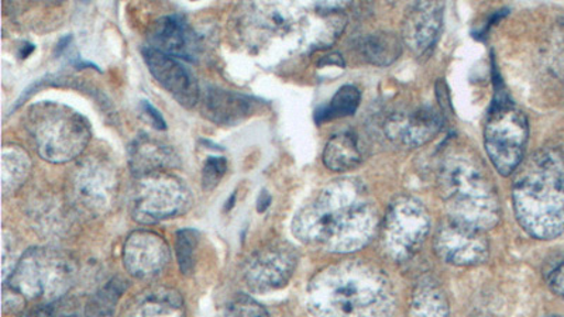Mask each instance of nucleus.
<instances>
[{"label":"nucleus","instance_id":"obj_34","mask_svg":"<svg viewBox=\"0 0 564 317\" xmlns=\"http://www.w3.org/2000/svg\"><path fill=\"white\" fill-rule=\"evenodd\" d=\"M271 203L270 198L263 199V195L260 196L259 199V211H264L267 206Z\"/></svg>","mask_w":564,"mask_h":317},{"label":"nucleus","instance_id":"obj_23","mask_svg":"<svg viewBox=\"0 0 564 317\" xmlns=\"http://www.w3.org/2000/svg\"><path fill=\"white\" fill-rule=\"evenodd\" d=\"M32 171V158L26 150L17 144L3 145L2 150V190L3 196L17 194L26 183Z\"/></svg>","mask_w":564,"mask_h":317},{"label":"nucleus","instance_id":"obj_28","mask_svg":"<svg viewBox=\"0 0 564 317\" xmlns=\"http://www.w3.org/2000/svg\"><path fill=\"white\" fill-rule=\"evenodd\" d=\"M199 233L194 229H183L175 234V254L178 260L181 273L193 275L196 264V251H198Z\"/></svg>","mask_w":564,"mask_h":317},{"label":"nucleus","instance_id":"obj_8","mask_svg":"<svg viewBox=\"0 0 564 317\" xmlns=\"http://www.w3.org/2000/svg\"><path fill=\"white\" fill-rule=\"evenodd\" d=\"M193 205V194L183 179L170 173H154L135 176L130 211L141 225H154L160 221L184 215Z\"/></svg>","mask_w":564,"mask_h":317},{"label":"nucleus","instance_id":"obj_10","mask_svg":"<svg viewBox=\"0 0 564 317\" xmlns=\"http://www.w3.org/2000/svg\"><path fill=\"white\" fill-rule=\"evenodd\" d=\"M118 189L119 178L113 165L102 158H87L70 175L68 198L80 214L98 218L112 209Z\"/></svg>","mask_w":564,"mask_h":317},{"label":"nucleus","instance_id":"obj_11","mask_svg":"<svg viewBox=\"0 0 564 317\" xmlns=\"http://www.w3.org/2000/svg\"><path fill=\"white\" fill-rule=\"evenodd\" d=\"M431 229L430 215L420 200L400 196L391 204L382 229V245L395 261L411 259Z\"/></svg>","mask_w":564,"mask_h":317},{"label":"nucleus","instance_id":"obj_32","mask_svg":"<svg viewBox=\"0 0 564 317\" xmlns=\"http://www.w3.org/2000/svg\"><path fill=\"white\" fill-rule=\"evenodd\" d=\"M547 284L557 296L564 299V263L558 264L547 274Z\"/></svg>","mask_w":564,"mask_h":317},{"label":"nucleus","instance_id":"obj_5","mask_svg":"<svg viewBox=\"0 0 564 317\" xmlns=\"http://www.w3.org/2000/svg\"><path fill=\"white\" fill-rule=\"evenodd\" d=\"M440 189L452 221L486 231L500 220V199L478 158L447 155L440 171Z\"/></svg>","mask_w":564,"mask_h":317},{"label":"nucleus","instance_id":"obj_33","mask_svg":"<svg viewBox=\"0 0 564 317\" xmlns=\"http://www.w3.org/2000/svg\"><path fill=\"white\" fill-rule=\"evenodd\" d=\"M141 106H143L144 113L149 116L151 123H153L155 129H167V123H165L163 116H161L159 110L155 109L153 105L148 102V100H143V102H141Z\"/></svg>","mask_w":564,"mask_h":317},{"label":"nucleus","instance_id":"obj_29","mask_svg":"<svg viewBox=\"0 0 564 317\" xmlns=\"http://www.w3.org/2000/svg\"><path fill=\"white\" fill-rule=\"evenodd\" d=\"M84 310L78 299L65 295L48 304L34 306L23 317H84Z\"/></svg>","mask_w":564,"mask_h":317},{"label":"nucleus","instance_id":"obj_13","mask_svg":"<svg viewBox=\"0 0 564 317\" xmlns=\"http://www.w3.org/2000/svg\"><path fill=\"white\" fill-rule=\"evenodd\" d=\"M488 241L485 231L447 221L435 236V251L441 260L457 266H475L488 259Z\"/></svg>","mask_w":564,"mask_h":317},{"label":"nucleus","instance_id":"obj_19","mask_svg":"<svg viewBox=\"0 0 564 317\" xmlns=\"http://www.w3.org/2000/svg\"><path fill=\"white\" fill-rule=\"evenodd\" d=\"M119 317H185V304L178 291L154 285L133 296Z\"/></svg>","mask_w":564,"mask_h":317},{"label":"nucleus","instance_id":"obj_25","mask_svg":"<svg viewBox=\"0 0 564 317\" xmlns=\"http://www.w3.org/2000/svg\"><path fill=\"white\" fill-rule=\"evenodd\" d=\"M360 52L367 62L375 65H390L402 53L401 42L397 35L377 33L367 35L360 44Z\"/></svg>","mask_w":564,"mask_h":317},{"label":"nucleus","instance_id":"obj_9","mask_svg":"<svg viewBox=\"0 0 564 317\" xmlns=\"http://www.w3.org/2000/svg\"><path fill=\"white\" fill-rule=\"evenodd\" d=\"M529 138L525 113L517 106L500 100L494 103L485 130V145L494 168L503 176L520 167Z\"/></svg>","mask_w":564,"mask_h":317},{"label":"nucleus","instance_id":"obj_6","mask_svg":"<svg viewBox=\"0 0 564 317\" xmlns=\"http://www.w3.org/2000/svg\"><path fill=\"white\" fill-rule=\"evenodd\" d=\"M26 129L40 157L65 164L78 158L90 140V123L84 114L57 102H39L26 113Z\"/></svg>","mask_w":564,"mask_h":317},{"label":"nucleus","instance_id":"obj_14","mask_svg":"<svg viewBox=\"0 0 564 317\" xmlns=\"http://www.w3.org/2000/svg\"><path fill=\"white\" fill-rule=\"evenodd\" d=\"M145 64L154 79L186 109L200 100V88L195 75L178 58L148 47L143 52Z\"/></svg>","mask_w":564,"mask_h":317},{"label":"nucleus","instance_id":"obj_7","mask_svg":"<svg viewBox=\"0 0 564 317\" xmlns=\"http://www.w3.org/2000/svg\"><path fill=\"white\" fill-rule=\"evenodd\" d=\"M75 278L77 269L68 255L50 247H34L20 256L4 285L17 291L24 300L48 304L68 295Z\"/></svg>","mask_w":564,"mask_h":317},{"label":"nucleus","instance_id":"obj_24","mask_svg":"<svg viewBox=\"0 0 564 317\" xmlns=\"http://www.w3.org/2000/svg\"><path fill=\"white\" fill-rule=\"evenodd\" d=\"M449 302L440 284L422 280L412 295L410 317H449Z\"/></svg>","mask_w":564,"mask_h":317},{"label":"nucleus","instance_id":"obj_3","mask_svg":"<svg viewBox=\"0 0 564 317\" xmlns=\"http://www.w3.org/2000/svg\"><path fill=\"white\" fill-rule=\"evenodd\" d=\"M306 295L316 317H392L395 311L391 281L365 261L326 266L311 280Z\"/></svg>","mask_w":564,"mask_h":317},{"label":"nucleus","instance_id":"obj_4","mask_svg":"<svg viewBox=\"0 0 564 317\" xmlns=\"http://www.w3.org/2000/svg\"><path fill=\"white\" fill-rule=\"evenodd\" d=\"M513 209L522 229L539 240L564 231V158L542 151L529 161L513 184Z\"/></svg>","mask_w":564,"mask_h":317},{"label":"nucleus","instance_id":"obj_12","mask_svg":"<svg viewBox=\"0 0 564 317\" xmlns=\"http://www.w3.org/2000/svg\"><path fill=\"white\" fill-rule=\"evenodd\" d=\"M299 265V253L290 243H274L256 251L246 261L245 280L253 292L284 288Z\"/></svg>","mask_w":564,"mask_h":317},{"label":"nucleus","instance_id":"obj_16","mask_svg":"<svg viewBox=\"0 0 564 317\" xmlns=\"http://www.w3.org/2000/svg\"><path fill=\"white\" fill-rule=\"evenodd\" d=\"M443 10L445 7L440 2H417L408 9L402 24V42L417 57L430 54L440 40Z\"/></svg>","mask_w":564,"mask_h":317},{"label":"nucleus","instance_id":"obj_22","mask_svg":"<svg viewBox=\"0 0 564 317\" xmlns=\"http://www.w3.org/2000/svg\"><path fill=\"white\" fill-rule=\"evenodd\" d=\"M361 161L362 154L355 134L340 133L327 141L324 151L326 168L336 171V173H345V171L359 167Z\"/></svg>","mask_w":564,"mask_h":317},{"label":"nucleus","instance_id":"obj_26","mask_svg":"<svg viewBox=\"0 0 564 317\" xmlns=\"http://www.w3.org/2000/svg\"><path fill=\"white\" fill-rule=\"evenodd\" d=\"M126 281L116 276L100 288L97 294L90 296L85 305L84 317H115L116 306L124 294Z\"/></svg>","mask_w":564,"mask_h":317},{"label":"nucleus","instance_id":"obj_17","mask_svg":"<svg viewBox=\"0 0 564 317\" xmlns=\"http://www.w3.org/2000/svg\"><path fill=\"white\" fill-rule=\"evenodd\" d=\"M442 124V114L435 108L422 106L411 112L392 116L388 120L386 132L397 143L415 149L435 139Z\"/></svg>","mask_w":564,"mask_h":317},{"label":"nucleus","instance_id":"obj_2","mask_svg":"<svg viewBox=\"0 0 564 317\" xmlns=\"http://www.w3.org/2000/svg\"><path fill=\"white\" fill-rule=\"evenodd\" d=\"M339 4H316L315 13L292 3H251L241 8L238 34L251 53L312 52L334 43L340 26Z\"/></svg>","mask_w":564,"mask_h":317},{"label":"nucleus","instance_id":"obj_27","mask_svg":"<svg viewBox=\"0 0 564 317\" xmlns=\"http://www.w3.org/2000/svg\"><path fill=\"white\" fill-rule=\"evenodd\" d=\"M361 100L360 90L352 85L337 90L330 103L324 109L317 110L315 119L317 123L329 122V120L346 118V116L355 114L359 108Z\"/></svg>","mask_w":564,"mask_h":317},{"label":"nucleus","instance_id":"obj_15","mask_svg":"<svg viewBox=\"0 0 564 317\" xmlns=\"http://www.w3.org/2000/svg\"><path fill=\"white\" fill-rule=\"evenodd\" d=\"M170 260L167 241L153 231H133L123 245V265L134 278H154L163 273Z\"/></svg>","mask_w":564,"mask_h":317},{"label":"nucleus","instance_id":"obj_31","mask_svg":"<svg viewBox=\"0 0 564 317\" xmlns=\"http://www.w3.org/2000/svg\"><path fill=\"white\" fill-rule=\"evenodd\" d=\"M228 171V161L224 157H209L206 160L203 170V188L205 190L215 189L219 185L221 178Z\"/></svg>","mask_w":564,"mask_h":317},{"label":"nucleus","instance_id":"obj_1","mask_svg":"<svg viewBox=\"0 0 564 317\" xmlns=\"http://www.w3.org/2000/svg\"><path fill=\"white\" fill-rule=\"evenodd\" d=\"M379 226V210L365 186L340 179L326 185L296 214L292 233L306 245L347 254L369 244Z\"/></svg>","mask_w":564,"mask_h":317},{"label":"nucleus","instance_id":"obj_30","mask_svg":"<svg viewBox=\"0 0 564 317\" xmlns=\"http://www.w3.org/2000/svg\"><path fill=\"white\" fill-rule=\"evenodd\" d=\"M225 317H270L263 305L246 294L235 296L228 305Z\"/></svg>","mask_w":564,"mask_h":317},{"label":"nucleus","instance_id":"obj_21","mask_svg":"<svg viewBox=\"0 0 564 317\" xmlns=\"http://www.w3.org/2000/svg\"><path fill=\"white\" fill-rule=\"evenodd\" d=\"M129 164L134 176L170 173V170L180 167V157L163 141L143 135V138L135 139L130 145Z\"/></svg>","mask_w":564,"mask_h":317},{"label":"nucleus","instance_id":"obj_20","mask_svg":"<svg viewBox=\"0 0 564 317\" xmlns=\"http://www.w3.org/2000/svg\"><path fill=\"white\" fill-rule=\"evenodd\" d=\"M256 100L247 95L221 88H208L203 97V114L220 125H236L254 112Z\"/></svg>","mask_w":564,"mask_h":317},{"label":"nucleus","instance_id":"obj_18","mask_svg":"<svg viewBox=\"0 0 564 317\" xmlns=\"http://www.w3.org/2000/svg\"><path fill=\"white\" fill-rule=\"evenodd\" d=\"M150 42L153 48L185 62H196L199 53L198 37L189 23L180 14H170L154 24Z\"/></svg>","mask_w":564,"mask_h":317}]
</instances>
